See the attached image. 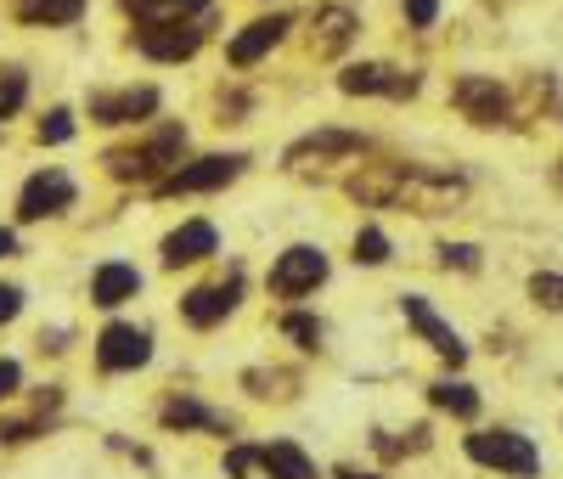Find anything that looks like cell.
Returning a JSON list of instances; mask_svg holds the SVG:
<instances>
[{
  "label": "cell",
  "mask_w": 563,
  "mask_h": 479,
  "mask_svg": "<svg viewBox=\"0 0 563 479\" xmlns=\"http://www.w3.org/2000/svg\"><path fill=\"white\" fill-rule=\"evenodd\" d=\"M429 401H434L440 412H451V417H479V390H474V383L440 378V383H429Z\"/></svg>",
  "instance_id": "7402d4cb"
},
{
  "label": "cell",
  "mask_w": 563,
  "mask_h": 479,
  "mask_svg": "<svg viewBox=\"0 0 563 479\" xmlns=\"http://www.w3.org/2000/svg\"><path fill=\"white\" fill-rule=\"evenodd\" d=\"M350 198L366 209H411V215H445L467 198V181L429 170V164H372L350 175Z\"/></svg>",
  "instance_id": "6da1fadb"
},
{
  "label": "cell",
  "mask_w": 563,
  "mask_h": 479,
  "mask_svg": "<svg viewBox=\"0 0 563 479\" xmlns=\"http://www.w3.org/2000/svg\"><path fill=\"white\" fill-rule=\"evenodd\" d=\"M225 473H231V479H321L316 462H310L299 446H288V440L225 451Z\"/></svg>",
  "instance_id": "277c9868"
},
{
  "label": "cell",
  "mask_w": 563,
  "mask_h": 479,
  "mask_svg": "<svg viewBox=\"0 0 563 479\" xmlns=\"http://www.w3.org/2000/svg\"><path fill=\"white\" fill-rule=\"evenodd\" d=\"M558 186H563V164H558Z\"/></svg>",
  "instance_id": "e575fe53"
},
{
  "label": "cell",
  "mask_w": 563,
  "mask_h": 479,
  "mask_svg": "<svg viewBox=\"0 0 563 479\" xmlns=\"http://www.w3.org/2000/svg\"><path fill=\"white\" fill-rule=\"evenodd\" d=\"M530 300H536L541 311H563V276H558V271H536V276H530Z\"/></svg>",
  "instance_id": "484cf974"
},
{
  "label": "cell",
  "mask_w": 563,
  "mask_h": 479,
  "mask_svg": "<svg viewBox=\"0 0 563 479\" xmlns=\"http://www.w3.org/2000/svg\"><path fill=\"white\" fill-rule=\"evenodd\" d=\"M135 287H141V271H135V265L108 260V265H97V276H90V300H97L102 311H113V305L135 300Z\"/></svg>",
  "instance_id": "ac0fdd59"
},
{
  "label": "cell",
  "mask_w": 563,
  "mask_h": 479,
  "mask_svg": "<svg viewBox=\"0 0 563 479\" xmlns=\"http://www.w3.org/2000/svg\"><path fill=\"white\" fill-rule=\"evenodd\" d=\"M18 383H23V367L18 361H0V401H12Z\"/></svg>",
  "instance_id": "1f68e13d"
},
{
  "label": "cell",
  "mask_w": 563,
  "mask_h": 479,
  "mask_svg": "<svg viewBox=\"0 0 563 479\" xmlns=\"http://www.w3.org/2000/svg\"><path fill=\"white\" fill-rule=\"evenodd\" d=\"M18 18L40 23V29H63L85 18V0H18Z\"/></svg>",
  "instance_id": "ffe728a7"
},
{
  "label": "cell",
  "mask_w": 563,
  "mask_h": 479,
  "mask_svg": "<svg viewBox=\"0 0 563 479\" xmlns=\"http://www.w3.org/2000/svg\"><path fill=\"white\" fill-rule=\"evenodd\" d=\"M243 164H249L243 153H214V159H198V164H180L158 181V192L164 198H180V192H220L243 175Z\"/></svg>",
  "instance_id": "52a82bcc"
},
{
  "label": "cell",
  "mask_w": 563,
  "mask_h": 479,
  "mask_svg": "<svg viewBox=\"0 0 563 479\" xmlns=\"http://www.w3.org/2000/svg\"><path fill=\"white\" fill-rule=\"evenodd\" d=\"M321 282H327V254L310 249V243H294L271 265V294L276 300H305V294H316Z\"/></svg>",
  "instance_id": "8992f818"
},
{
  "label": "cell",
  "mask_w": 563,
  "mask_h": 479,
  "mask_svg": "<svg viewBox=\"0 0 563 479\" xmlns=\"http://www.w3.org/2000/svg\"><path fill=\"white\" fill-rule=\"evenodd\" d=\"M282 333L299 339V350H321V322H310V316H288V322H282Z\"/></svg>",
  "instance_id": "4316f807"
},
{
  "label": "cell",
  "mask_w": 563,
  "mask_h": 479,
  "mask_svg": "<svg viewBox=\"0 0 563 479\" xmlns=\"http://www.w3.org/2000/svg\"><path fill=\"white\" fill-rule=\"evenodd\" d=\"M214 249H220L214 226H209V220H186L180 231H169V237H164V265H169V271L198 265V260H209Z\"/></svg>",
  "instance_id": "2e32d148"
},
{
  "label": "cell",
  "mask_w": 563,
  "mask_h": 479,
  "mask_svg": "<svg viewBox=\"0 0 563 479\" xmlns=\"http://www.w3.org/2000/svg\"><path fill=\"white\" fill-rule=\"evenodd\" d=\"M434 18H440V0H406V23L411 29H434Z\"/></svg>",
  "instance_id": "f1b7e54d"
},
{
  "label": "cell",
  "mask_w": 563,
  "mask_h": 479,
  "mask_svg": "<svg viewBox=\"0 0 563 479\" xmlns=\"http://www.w3.org/2000/svg\"><path fill=\"white\" fill-rule=\"evenodd\" d=\"M68 135H74V113H68V108H57V113L40 119V141H68Z\"/></svg>",
  "instance_id": "83f0119b"
},
{
  "label": "cell",
  "mask_w": 563,
  "mask_h": 479,
  "mask_svg": "<svg viewBox=\"0 0 563 479\" xmlns=\"http://www.w3.org/2000/svg\"><path fill=\"white\" fill-rule=\"evenodd\" d=\"M339 479H372V473H355V468H339Z\"/></svg>",
  "instance_id": "836d02e7"
},
{
  "label": "cell",
  "mask_w": 563,
  "mask_h": 479,
  "mask_svg": "<svg viewBox=\"0 0 563 479\" xmlns=\"http://www.w3.org/2000/svg\"><path fill=\"white\" fill-rule=\"evenodd\" d=\"M467 457L479 468H496V473H512V479H530L541 468V451L512 435V428H485V435H467Z\"/></svg>",
  "instance_id": "5b68a950"
},
{
  "label": "cell",
  "mask_w": 563,
  "mask_h": 479,
  "mask_svg": "<svg viewBox=\"0 0 563 479\" xmlns=\"http://www.w3.org/2000/svg\"><path fill=\"white\" fill-rule=\"evenodd\" d=\"M288 29H294V23L282 18V12H276V18H254V23H249L238 40L225 45V57L238 63V68H254V63L271 52V45H282V34H288Z\"/></svg>",
  "instance_id": "e0dca14e"
},
{
  "label": "cell",
  "mask_w": 563,
  "mask_h": 479,
  "mask_svg": "<svg viewBox=\"0 0 563 479\" xmlns=\"http://www.w3.org/2000/svg\"><path fill=\"white\" fill-rule=\"evenodd\" d=\"M238 300H243V276L203 282V287H192V294L180 300V316L192 322V327H214V322H225L231 311H238Z\"/></svg>",
  "instance_id": "4fadbf2b"
},
{
  "label": "cell",
  "mask_w": 563,
  "mask_h": 479,
  "mask_svg": "<svg viewBox=\"0 0 563 479\" xmlns=\"http://www.w3.org/2000/svg\"><path fill=\"white\" fill-rule=\"evenodd\" d=\"M389 260V237L378 226H361L355 231V265H384Z\"/></svg>",
  "instance_id": "cb8c5ba5"
},
{
  "label": "cell",
  "mask_w": 563,
  "mask_h": 479,
  "mask_svg": "<svg viewBox=\"0 0 563 479\" xmlns=\"http://www.w3.org/2000/svg\"><path fill=\"white\" fill-rule=\"evenodd\" d=\"M400 311H406V322L422 333V339H429V350H434V356H445L451 367H462V361H467V345L456 339V327H445V322L434 316V305L422 300V294H406V300H400Z\"/></svg>",
  "instance_id": "9a60e30c"
},
{
  "label": "cell",
  "mask_w": 563,
  "mask_h": 479,
  "mask_svg": "<svg viewBox=\"0 0 563 479\" xmlns=\"http://www.w3.org/2000/svg\"><path fill=\"white\" fill-rule=\"evenodd\" d=\"M29 96V74L23 68H0V119H12Z\"/></svg>",
  "instance_id": "d4e9b609"
},
{
  "label": "cell",
  "mask_w": 563,
  "mask_h": 479,
  "mask_svg": "<svg viewBox=\"0 0 563 479\" xmlns=\"http://www.w3.org/2000/svg\"><path fill=\"white\" fill-rule=\"evenodd\" d=\"M366 153V135H350V130H316L305 141H294L288 148V170H321V164H333V159H355Z\"/></svg>",
  "instance_id": "9c48e42d"
},
{
  "label": "cell",
  "mask_w": 563,
  "mask_h": 479,
  "mask_svg": "<svg viewBox=\"0 0 563 479\" xmlns=\"http://www.w3.org/2000/svg\"><path fill=\"white\" fill-rule=\"evenodd\" d=\"M158 108V90L153 85H124V90H97L90 96V119L97 124H135Z\"/></svg>",
  "instance_id": "5bb4252c"
},
{
  "label": "cell",
  "mask_w": 563,
  "mask_h": 479,
  "mask_svg": "<svg viewBox=\"0 0 563 479\" xmlns=\"http://www.w3.org/2000/svg\"><path fill=\"white\" fill-rule=\"evenodd\" d=\"M451 102H456V113H462L467 124H479V130L507 124V90H501L496 79H485V74H462V79L451 85Z\"/></svg>",
  "instance_id": "ba28073f"
},
{
  "label": "cell",
  "mask_w": 563,
  "mask_h": 479,
  "mask_svg": "<svg viewBox=\"0 0 563 479\" xmlns=\"http://www.w3.org/2000/svg\"><path fill=\"white\" fill-rule=\"evenodd\" d=\"M316 52L321 57H333V52H344L350 45V34H355V12L350 7H327V12H316Z\"/></svg>",
  "instance_id": "44dd1931"
},
{
  "label": "cell",
  "mask_w": 563,
  "mask_h": 479,
  "mask_svg": "<svg viewBox=\"0 0 563 479\" xmlns=\"http://www.w3.org/2000/svg\"><path fill=\"white\" fill-rule=\"evenodd\" d=\"M23 311V287H12V282H0V327H7L12 316Z\"/></svg>",
  "instance_id": "4dcf8cb0"
},
{
  "label": "cell",
  "mask_w": 563,
  "mask_h": 479,
  "mask_svg": "<svg viewBox=\"0 0 563 479\" xmlns=\"http://www.w3.org/2000/svg\"><path fill=\"white\" fill-rule=\"evenodd\" d=\"M440 260H445V265H462V271H479V249H474V243H445Z\"/></svg>",
  "instance_id": "f546056e"
},
{
  "label": "cell",
  "mask_w": 563,
  "mask_h": 479,
  "mask_svg": "<svg viewBox=\"0 0 563 479\" xmlns=\"http://www.w3.org/2000/svg\"><path fill=\"white\" fill-rule=\"evenodd\" d=\"M164 428H180V435H186V428H209V435H225L231 417L209 412V406H203V401H192V395H180V401H169V406H164Z\"/></svg>",
  "instance_id": "d6986e66"
},
{
  "label": "cell",
  "mask_w": 563,
  "mask_h": 479,
  "mask_svg": "<svg viewBox=\"0 0 563 479\" xmlns=\"http://www.w3.org/2000/svg\"><path fill=\"white\" fill-rule=\"evenodd\" d=\"M209 29H214V0H203L198 12H186V18H164V23H147L135 34V45L147 52L153 63H186L198 52V45L209 40Z\"/></svg>",
  "instance_id": "3957f363"
},
{
  "label": "cell",
  "mask_w": 563,
  "mask_h": 479,
  "mask_svg": "<svg viewBox=\"0 0 563 479\" xmlns=\"http://www.w3.org/2000/svg\"><path fill=\"white\" fill-rule=\"evenodd\" d=\"M68 204H74V175H63V170H40V175H29L23 198H18V220L63 215Z\"/></svg>",
  "instance_id": "7c38bea8"
},
{
  "label": "cell",
  "mask_w": 563,
  "mask_h": 479,
  "mask_svg": "<svg viewBox=\"0 0 563 479\" xmlns=\"http://www.w3.org/2000/svg\"><path fill=\"white\" fill-rule=\"evenodd\" d=\"M180 153H186V130L164 124L147 141H135V148H113L108 153V175L113 181H164L169 164H180Z\"/></svg>",
  "instance_id": "7a4b0ae2"
},
{
  "label": "cell",
  "mask_w": 563,
  "mask_h": 479,
  "mask_svg": "<svg viewBox=\"0 0 563 479\" xmlns=\"http://www.w3.org/2000/svg\"><path fill=\"white\" fill-rule=\"evenodd\" d=\"M153 361V339L141 327L130 322H113L102 339H97V367L102 372H135V367H147Z\"/></svg>",
  "instance_id": "30bf717a"
},
{
  "label": "cell",
  "mask_w": 563,
  "mask_h": 479,
  "mask_svg": "<svg viewBox=\"0 0 563 479\" xmlns=\"http://www.w3.org/2000/svg\"><path fill=\"white\" fill-rule=\"evenodd\" d=\"M417 74L406 68H389V63H355L339 74V90L344 96H417Z\"/></svg>",
  "instance_id": "8fae6325"
},
{
  "label": "cell",
  "mask_w": 563,
  "mask_h": 479,
  "mask_svg": "<svg viewBox=\"0 0 563 479\" xmlns=\"http://www.w3.org/2000/svg\"><path fill=\"white\" fill-rule=\"evenodd\" d=\"M12 254H18V237H12L7 226H0V260H12Z\"/></svg>",
  "instance_id": "d6a6232c"
},
{
  "label": "cell",
  "mask_w": 563,
  "mask_h": 479,
  "mask_svg": "<svg viewBox=\"0 0 563 479\" xmlns=\"http://www.w3.org/2000/svg\"><path fill=\"white\" fill-rule=\"evenodd\" d=\"M203 0H124V12L147 29V23H164V18H186V12H198Z\"/></svg>",
  "instance_id": "603a6c76"
}]
</instances>
